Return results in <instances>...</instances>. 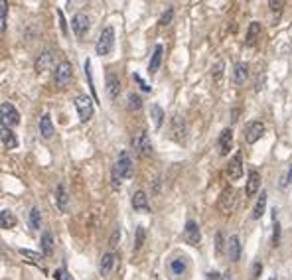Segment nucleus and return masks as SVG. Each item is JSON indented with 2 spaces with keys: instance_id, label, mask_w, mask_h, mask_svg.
<instances>
[{
  "instance_id": "29",
  "label": "nucleus",
  "mask_w": 292,
  "mask_h": 280,
  "mask_svg": "<svg viewBox=\"0 0 292 280\" xmlns=\"http://www.w3.org/2000/svg\"><path fill=\"white\" fill-rule=\"evenodd\" d=\"M20 254H22V256H26L28 260H32V262H34V264H38V266H42V264H44V254H40V252H36V251L20 249Z\"/></svg>"
},
{
  "instance_id": "8",
  "label": "nucleus",
  "mask_w": 292,
  "mask_h": 280,
  "mask_svg": "<svg viewBox=\"0 0 292 280\" xmlns=\"http://www.w3.org/2000/svg\"><path fill=\"white\" fill-rule=\"evenodd\" d=\"M263 134H264V124L261 120H253L245 126V140L249 144H255L257 140L263 138Z\"/></svg>"
},
{
  "instance_id": "27",
  "label": "nucleus",
  "mask_w": 292,
  "mask_h": 280,
  "mask_svg": "<svg viewBox=\"0 0 292 280\" xmlns=\"http://www.w3.org/2000/svg\"><path fill=\"white\" fill-rule=\"evenodd\" d=\"M42 251H44L46 256L54 252V235H52V231L42 233Z\"/></svg>"
},
{
  "instance_id": "34",
  "label": "nucleus",
  "mask_w": 292,
  "mask_h": 280,
  "mask_svg": "<svg viewBox=\"0 0 292 280\" xmlns=\"http://www.w3.org/2000/svg\"><path fill=\"white\" fill-rule=\"evenodd\" d=\"M223 67H225V63H223V61H217V63L213 65L211 75H213V81H215V83H219V81H221V77H223Z\"/></svg>"
},
{
  "instance_id": "46",
  "label": "nucleus",
  "mask_w": 292,
  "mask_h": 280,
  "mask_svg": "<svg viewBox=\"0 0 292 280\" xmlns=\"http://www.w3.org/2000/svg\"><path fill=\"white\" fill-rule=\"evenodd\" d=\"M207 280H221V274L219 272H207Z\"/></svg>"
},
{
  "instance_id": "35",
  "label": "nucleus",
  "mask_w": 292,
  "mask_h": 280,
  "mask_svg": "<svg viewBox=\"0 0 292 280\" xmlns=\"http://www.w3.org/2000/svg\"><path fill=\"white\" fill-rule=\"evenodd\" d=\"M140 107H142V99H140L138 95H134V93L128 95V109H130V111H138Z\"/></svg>"
},
{
  "instance_id": "21",
  "label": "nucleus",
  "mask_w": 292,
  "mask_h": 280,
  "mask_svg": "<svg viewBox=\"0 0 292 280\" xmlns=\"http://www.w3.org/2000/svg\"><path fill=\"white\" fill-rule=\"evenodd\" d=\"M40 132H42V136L44 138H52L54 136V122H52V114L50 112H46V114H42V118H40Z\"/></svg>"
},
{
  "instance_id": "25",
  "label": "nucleus",
  "mask_w": 292,
  "mask_h": 280,
  "mask_svg": "<svg viewBox=\"0 0 292 280\" xmlns=\"http://www.w3.org/2000/svg\"><path fill=\"white\" fill-rule=\"evenodd\" d=\"M266 199H268V194L266 192H261L255 207H253V219H261L264 215V209H266Z\"/></svg>"
},
{
  "instance_id": "43",
  "label": "nucleus",
  "mask_w": 292,
  "mask_h": 280,
  "mask_svg": "<svg viewBox=\"0 0 292 280\" xmlns=\"http://www.w3.org/2000/svg\"><path fill=\"white\" fill-rule=\"evenodd\" d=\"M118 237H120V231L115 229V231H113V237H111V247H117V245H118Z\"/></svg>"
},
{
  "instance_id": "19",
  "label": "nucleus",
  "mask_w": 292,
  "mask_h": 280,
  "mask_svg": "<svg viewBox=\"0 0 292 280\" xmlns=\"http://www.w3.org/2000/svg\"><path fill=\"white\" fill-rule=\"evenodd\" d=\"M247 77H249V65L243 63V61L235 63V67H233V79H235V83L237 85H245Z\"/></svg>"
},
{
  "instance_id": "22",
  "label": "nucleus",
  "mask_w": 292,
  "mask_h": 280,
  "mask_svg": "<svg viewBox=\"0 0 292 280\" xmlns=\"http://www.w3.org/2000/svg\"><path fill=\"white\" fill-rule=\"evenodd\" d=\"M162 52H164V48L158 44V46L154 48V54H152L150 63H148V73H150V75H154V73L160 69V63H162Z\"/></svg>"
},
{
  "instance_id": "14",
  "label": "nucleus",
  "mask_w": 292,
  "mask_h": 280,
  "mask_svg": "<svg viewBox=\"0 0 292 280\" xmlns=\"http://www.w3.org/2000/svg\"><path fill=\"white\" fill-rule=\"evenodd\" d=\"M0 140H2V144H4L6 150L18 148V138H16V132H12V128H2V126H0Z\"/></svg>"
},
{
  "instance_id": "16",
  "label": "nucleus",
  "mask_w": 292,
  "mask_h": 280,
  "mask_svg": "<svg viewBox=\"0 0 292 280\" xmlns=\"http://www.w3.org/2000/svg\"><path fill=\"white\" fill-rule=\"evenodd\" d=\"M52 65H54V52L44 50V52L40 54V57L36 59V71H38V73H44V71L50 69Z\"/></svg>"
},
{
  "instance_id": "33",
  "label": "nucleus",
  "mask_w": 292,
  "mask_h": 280,
  "mask_svg": "<svg viewBox=\"0 0 292 280\" xmlns=\"http://www.w3.org/2000/svg\"><path fill=\"white\" fill-rule=\"evenodd\" d=\"M144 239H146V231H144V227L140 225V227H136V239H134V251H140V249H142V245H144Z\"/></svg>"
},
{
  "instance_id": "39",
  "label": "nucleus",
  "mask_w": 292,
  "mask_h": 280,
  "mask_svg": "<svg viewBox=\"0 0 292 280\" xmlns=\"http://www.w3.org/2000/svg\"><path fill=\"white\" fill-rule=\"evenodd\" d=\"M56 278H58V280H73V278L69 276V272H67L65 268H59V270L56 272Z\"/></svg>"
},
{
  "instance_id": "26",
  "label": "nucleus",
  "mask_w": 292,
  "mask_h": 280,
  "mask_svg": "<svg viewBox=\"0 0 292 280\" xmlns=\"http://www.w3.org/2000/svg\"><path fill=\"white\" fill-rule=\"evenodd\" d=\"M56 197H58V207H59V211H67V207H69V197H67V190L63 188V184L58 186Z\"/></svg>"
},
{
  "instance_id": "10",
  "label": "nucleus",
  "mask_w": 292,
  "mask_h": 280,
  "mask_svg": "<svg viewBox=\"0 0 292 280\" xmlns=\"http://www.w3.org/2000/svg\"><path fill=\"white\" fill-rule=\"evenodd\" d=\"M227 176H229V180H241V176H243V156H241V152H237L229 160V164H227Z\"/></svg>"
},
{
  "instance_id": "7",
  "label": "nucleus",
  "mask_w": 292,
  "mask_h": 280,
  "mask_svg": "<svg viewBox=\"0 0 292 280\" xmlns=\"http://www.w3.org/2000/svg\"><path fill=\"white\" fill-rule=\"evenodd\" d=\"M235 205H237V192L233 188H225L223 194H221V197H219V209L225 215H229L235 209Z\"/></svg>"
},
{
  "instance_id": "40",
  "label": "nucleus",
  "mask_w": 292,
  "mask_h": 280,
  "mask_svg": "<svg viewBox=\"0 0 292 280\" xmlns=\"http://www.w3.org/2000/svg\"><path fill=\"white\" fill-rule=\"evenodd\" d=\"M215 251H217V252L223 251V235H221V233L215 235Z\"/></svg>"
},
{
  "instance_id": "18",
  "label": "nucleus",
  "mask_w": 292,
  "mask_h": 280,
  "mask_svg": "<svg viewBox=\"0 0 292 280\" xmlns=\"http://www.w3.org/2000/svg\"><path fill=\"white\" fill-rule=\"evenodd\" d=\"M132 207H134L136 211H148V209H150L148 196H146L142 190H138V192L132 196Z\"/></svg>"
},
{
  "instance_id": "36",
  "label": "nucleus",
  "mask_w": 292,
  "mask_h": 280,
  "mask_svg": "<svg viewBox=\"0 0 292 280\" xmlns=\"http://www.w3.org/2000/svg\"><path fill=\"white\" fill-rule=\"evenodd\" d=\"M172 18H174V8H168L160 18V26H168L172 22Z\"/></svg>"
},
{
  "instance_id": "12",
  "label": "nucleus",
  "mask_w": 292,
  "mask_h": 280,
  "mask_svg": "<svg viewBox=\"0 0 292 280\" xmlns=\"http://www.w3.org/2000/svg\"><path fill=\"white\" fill-rule=\"evenodd\" d=\"M231 146H233V130L231 128H223L221 134H219V154L227 156Z\"/></svg>"
},
{
  "instance_id": "23",
  "label": "nucleus",
  "mask_w": 292,
  "mask_h": 280,
  "mask_svg": "<svg viewBox=\"0 0 292 280\" xmlns=\"http://www.w3.org/2000/svg\"><path fill=\"white\" fill-rule=\"evenodd\" d=\"M261 38V24L259 22H251L249 24V30H247V38H245V44L247 46H255Z\"/></svg>"
},
{
  "instance_id": "15",
  "label": "nucleus",
  "mask_w": 292,
  "mask_h": 280,
  "mask_svg": "<svg viewBox=\"0 0 292 280\" xmlns=\"http://www.w3.org/2000/svg\"><path fill=\"white\" fill-rule=\"evenodd\" d=\"M115 264H117V256H115V252H113V251L105 252L103 258H101V266H99L101 276H109V274L115 270Z\"/></svg>"
},
{
  "instance_id": "3",
  "label": "nucleus",
  "mask_w": 292,
  "mask_h": 280,
  "mask_svg": "<svg viewBox=\"0 0 292 280\" xmlns=\"http://www.w3.org/2000/svg\"><path fill=\"white\" fill-rule=\"evenodd\" d=\"M18 122H20V112L10 103L0 105V126H2V128H12Z\"/></svg>"
},
{
  "instance_id": "38",
  "label": "nucleus",
  "mask_w": 292,
  "mask_h": 280,
  "mask_svg": "<svg viewBox=\"0 0 292 280\" xmlns=\"http://www.w3.org/2000/svg\"><path fill=\"white\" fill-rule=\"evenodd\" d=\"M280 243V225L278 223H274V233H272V245L276 247Z\"/></svg>"
},
{
  "instance_id": "45",
  "label": "nucleus",
  "mask_w": 292,
  "mask_h": 280,
  "mask_svg": "<svg viewBox=\"0 0 292 280\" xmlns=\"http://www.w3.org/2000/svg\"><path fill=\"white\" fill-rule=\"evenodd\" d=\"M134 79H136V81H138V85H140V87H142V89H144V91H150V87H148V85H146V83H144V81H142V79H140V75H136V73H134Z\"/></svg>"
},
{
  "instance_id": "20",
  "label": "nucleus",
  "mask_w": 292,
  "mask_h": 280,
  "mask_svg": "<svg viewBox=\"0 0 292 280\" xmlns=\"http://www.w3.org/2000/svg\"><path fill=\"white\" fill-rule=\"evenodd\" d=\"M107 93L111 99H117L120 93V81L117 77V73H109L107 75Z\"/></svg>"
},
{
  "instance_id": "2",
  "label": "nucleus",
  "mask_w": 292,
  "mask_h": 280,
  "mask_svg": "<svg viewBox=\"0 0 292 280\" xmlns=\"http://www.w3.org/2000/svg\"><path fill=\"white\" fill-rule=\"evenodd\" d=\"M132 148H134V152H136L140 158L152 154V142H150L148 134H146L144 130H138V132L134 134V138H132Z\"/></svg>"
},
{
  "instance_id": "17",
  "label": "nucleus",
  "mask_w": 292,
  "mask_h": 280,
  "mask_svg": "<svg viewBox=\"0 0 292 280\" xmlns=\"http://www.w3.org/2000/svg\"><path fill=\"white\" fill-rule=\"evenodd\" d=\"M227 252H229V258L233 262H237L241 258V241L237 235H231L229 241H227Z\"/></svg>"
},
{
  "instance_id": "30",
  "label": "nucleus",
  "mask_w": 292,
  "mask_h": 280,
  "mask_svg": "<svg viewBox=\"0 0 292 280\" xmlns=\"http://www.w3.org/2000/svg\"><path fill=\"white\" fill-rule=\"evenodd\" d=\"M186 268H188V264H186L184 258H172V262H170V270H172V274L182 276V274L186 272Z\"/></svg>"
},
{
  "instance_id": "41",
  "label": "nucleus",
  "mask_w": 292,
  "mask_h": 280,
  "mask_svg": "<svg viewBox=\"0 0 292 280\" xmlns=\"http://www.w3.org/2000/svg\"><path fill=\"white\" fill-rule=\"evenodd\" d=\"M268 6H270V10H282L284 2H282V0H270Z\"/></svg>"
},
{
  "instance_id": "6",
  "label": "nucleus",
  "mask_w": 292,
  "mask_h": 280,
  "mask_svg": "<svg viewBox=\"0 0 292 280\" xmlns=\"http://www.w3.org/2000/svg\"><path fill=\"white\" fill-rule=\"evenodd\" d=\"M71 75H73L71 63H69V61H61V63L54 69V83H56V87H65V85L71 81Z\"/></svg>"
},
{
  "instance_id": "37",
  "label": "nucleus",
  "mask_w": 292,
  "mask_h": 280,
  "mask_svg": "<svg viewBox=\"0 0 292 280\" xmlns=\"http://www.w3.org/2000/svg\"><path fill=\"white\" fill-rule=\"evenodd\" d=\"M58 18H59V28H61L63 36H67V20L63 18V12L61 10H58Z\"/></svg>"
},
{
  "instance_id": "31",
  "label": "nucleus",
  "mask_w": 292,
  "mask_h": 280,
  "mask_svg": "<svg viewBox=\"0 0 292 280\" xmlns=\"http://www.w3.org/2000/svg\"><path fill=\"white\" fill-rule=\"evenodd\" d=\"M40 225H42L40 209H38V207H32V209H30V227H32V231H38Z\"/></svg>"
},
{
  "instance_id": "28",
  "label": "nucleus",
  "mask_w": 292,
  "mask_h": 280,
  "mask_svg": "<svg viewBox=\"0 0 292 280\" xmlns=\"http://www.w3.org/2000/svg\"><path fill=\"white\" fill-rule=\"evenodd\" d=\"M150 114H152V122H154V126L160 128L162 122H164V109H162L160 105H150Z\"/></svg>"
},
{
  "instance_id": "9",
  "label": "nucleus",
  "mask_w": 292,
  "mask_h": 280,
  "mask_svg": "<svg viewBox=\"0 0 292 280\" xmlns=\"http://www.w3.org/2000/svg\"><path fill=\"white\" fill-rule=\"evenodd\" d=\"M71 28H73V32H75L77 38L85 36V34L89 32V28H91V20H89V16H87L85 12H77V14L73 16V20H71Z\"/></svg>"
},
{
  "instance_id": "11",
  "label": "nucleus",
  "mask_w": 292,
  "mask_h": 280,
  "mask_svg": "<svg viewBox=\"0 0 292 280\" xmlns=\"http://www.w3.org/2000/svg\"><path fill=\"white\" fill-rule=\"evenodd\" d=\"M184 239H186V243H190V245H200V241H202V235H200V227H198V223L196 221H188L186 223V229H184Z\"/></svg>"
},
{
  "instance_id": "1",
  "label": "nucleus",
  "mask_w": 292,
  "mask_h": 280,
  "mask_svg": "<svg viewBox=\"0 0 292 280\" xmlns=\"http://www.w3.org/2000/svg\"><path fill=\"white\" fill-rule=\"evenodd\" d=\"M132 172H134L132 158L128 156V152H120V154H118L117 164L113 166V186H115V188H118L122 180L132 178Z\"/></svg>"
},
{
  "instance_id": "13",
  "label": "nucleus",
  "mask_w": 292,
  "mask_h": 280,
  "mask_svg": "<svg viewBox=\"0 0 292 280\" xmlns=\"http://www.w3.org/2000/svg\"><path fill=\"white\" fill-rule=\"evenodd\" d=\"M259 190H261V174H259L257 170H251V172H249V178H247L245 194H247V197H253Z\"/></svg>"
},
{
  "instance_id": "4",
  "label": "nucleus",
  "mask_w": 292,
  "mask_h": 280,
  "mask_svg": "<svg viewBox=\"0 0 292 280\" xmlns=\"http://www.w3.org/2000/svg\"><path fill=\"white\" fill-rule=\"evenodd\" d=\"M113 44H115V30H113L111 26H107V28L101 32L99 40H97V46H95L97 56H107V54H111Z\"/></svg>"
},
{
  "instance_id": "5",
  "label": "nucleus",
  "mask_w": 292,
  "mask_h": 280,
  "mask_svg": "<svg viewBox=\"0 0 292 280\" xmlns=\"http://www.w3.org/2000/svg\"><path fill=\"white\" fill-rule=\"evenodd\" d=\"M75 111H77L81 122H89L91 116H93V101H91V97L89 95L75 97Z\"/></svg>"
},
{
  "instance_id": "42",
  "label": "nucleus",
  "mask_w": 292,
  "mask_h": 280,
  "mask_svg": "<svg viewBox=\"0 0 292 280\" xmlns=\"http://www.w3.org/2000/svg\"><path fill=\"white\" fill-rule=\"evenodd\" d=\"M292 182V166L288 168V172H286V176L282 178V182H280V186H288Z\"/></svg>"
},
{
  "instance_id": "32",
  "label": "nucleus",
  "mask_w": 292,
  "mask_h": 280,
  "mask_svg": "<svg viewBox=\"0 0 292 280\" xmlns=\"http://www.w3.org/2000/svg\"><path fill=\"white\" fill-rule=\"evenodd\" d=\"M6 16H8V2L0 0V32L6 28Z\"/></svg>"
},
{
  "instance_id": "44",
  "label": "nucleus",
  "mask_w": 292,
  "mask_h": 280,
  "mask_svg": "<svg viewBox=\"0 0 292 280\" xmlns=\"http://www.w3.org/2000/svg\"><path fill=\"white\" fill-rule=\"evenodd\" d=\"M261 270H263V264H261V262H255V264H253V278H259Z\"/></svg>"
},
{
  "instance_id": "24",
  "label": "nucleus",
  "mask_w": 292,
  "mask_h": 280,
  "mask_svg": "<svg viewBox=\"0 0 292 280\" xmlns=\"http://www.w3.org/2000/svg\"><path fill=\"white\" fill-rule=\"evenodd\" d=\"M16 227V215L10 209L0 211V229H12Z\"/></svg>"
}]
</instances>
